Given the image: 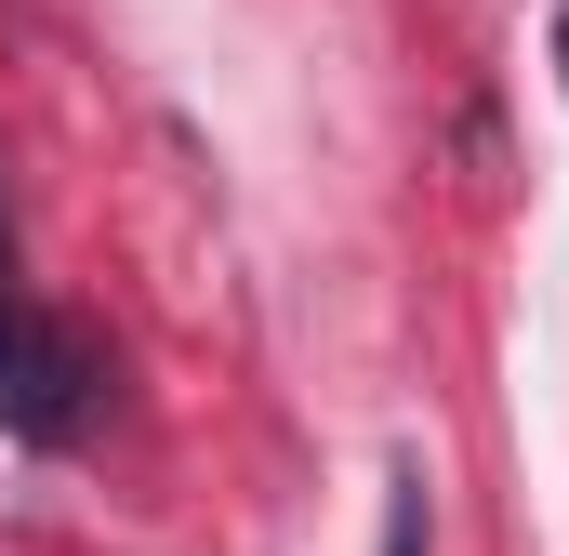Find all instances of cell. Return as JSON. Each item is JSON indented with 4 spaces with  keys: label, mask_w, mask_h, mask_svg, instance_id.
<instances>
[{
    "label": "cell",
    "mask_w": 569,
    "mask_h": 556,
    "mask_svg": "<svg viewBox=\"0 0 569 556\" xmlns=\"http://www.w3.org/2000/svg\"><path fill=\"white\" fill-rule=\"evenodd\" d=\"M80 411H93V358H80L53 318L0 305V424L53 450V437H80Z\"/></svg>",
    "instance_id": "cell-1"
},
{
    "label": "cell",
    "mask_w": 569,
    "mask_h": 556,
    "mask_svg": "<svg viewBox=\"0 0 569 556\" xmlns=\"http://www.w3.org/2000/svg\"><path fill=\"white\" fill-rule=\"evenodd\" d=\"M398 556H425V544H411V517H398Z\"/></svg>",
    "instance_id": "cell-2"
},
{
    "label": "cell",
    "mask_w": 569,
    "mask_h": 556,
    "mask_svg": "<svg viewBox=\"0 0 569 556\" xmlns=\"http://www.w3.org/2000/svg\"><path fill=\"white\" fill-rule=\"evenodd\" d=\"M557 67H569V13H557Z\"/></svg>",
    "instance_id": "cell-3"
}]
</instances>
